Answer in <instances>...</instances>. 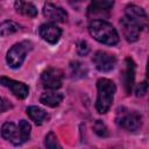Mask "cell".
<instances>
[{
    "label": "cell",
    "instance_id": "1",
    "mask_svg": "<svg viewBox=\"0 0 149 149\" xmlns=\"http://www.w3.org/2000/svg\"><path fill=\"white\" fill-rule=\"evenodd\" d=\"M88 31L94 40L102 44L114 45L119 42V34L116 29L107 21L93 20L88 24Z\"/></svg>",
    "mask_w": 149,
    "mask_h": 149
},
{
    "label": "cell",
    "instance_id": "2",
    "mask_svg": "<svg viewBox=\"0 0 149 149\" xmlns=\"http://www.w3.org/2000/svg\"><path fill=\"white\" fill-rule=\"evenodd\" d=\"M115 84L107 79V78H101L97 81V101H95V108L98 113L105 114L108 112V109L112 106L113 99H114V93H115Z\"/></svg>",
    "mask_w": 149,
    "mask_h": 149
},
{
    "label": "cell",
    "instance_id": "3",
    "mask_svg": "<svg viewBox=\"0 0 149 149\" xmlns=\"http://www.w3.org/2000/svg\"><path fill=\"white\" fill-rule=\"evenodd\" d=\"M116 123L128 132H135L142 126V116L135 111L121 108L116 116Z\"/></svg>",
    "mask_w": 149,
    "mask_h": 149
},
{
    "label": "cell",
    "instance_id": "4",
    "mask_svg": "<svg viewBox=\"0 0 149 149\" xmlns=\"http://www.w3.org/2000/svg\"><path fill=\"white\" fill-rule=\"evenodd\" d=\"M63 71L56 68H48L44 70L41 74V81L42 85L50 90H56L62 86L63 81Z\"/></svg>",
    "mask_w": 149,
    "mask_h": 149
},
{
    "label": "cell",
    "instance_id": "5",
    "mask_svg": "<svg viewBox=\"0 0 149 149\" xmlns=\"http://www.w3.org/2000/svg\"><path fill=\"white\" fill-rule=\"evenodd\" d=\"M26 55H27V47L24 45V43H16L8 50L6 61L10 68L16 69L22 65Z\"/></svg>",
    "mask_w": 149,
    "mask_h": 149
},
{
    "label": "cell",
    "instance_id": "6",
    "mask_svg": "<svg viewBox=\"0 0 149 149\" xmlns=\"http://www.w3.org/2000/svg\"><path fill=\"white\" fill-rule=\"evenodd\" d=\"M92 61H93L95 68L101 72H108V71L113 70L115 66V63H116V59L113 55H111L106 51H102V50L97 51L94 54Z\"/></svg>",
    "mask_w": 149,
    "mask_h": 149
},
{
    "label": "cell",
    "instance_id": "7",
    "mask_svg": "<svg viewBox=\"0 0 149 149\" xmlns=\"http://www.w3.org/2000/svg\"><path fill=\"white\" fill-rule=\"evenodd\" d=\"M120 24L122 28L123 36L128 42L133 43V42H136L139 40L141 28L137 26L136 22H134L132 19H129L127 15H125L120 19Z\"/></svg>",
    "mask_w": 149,
    "mask_h": 149
},
{
    "label": "cell",
    "instance_id": "8",
    "mask_svg": "<svg viewBox=\"0 0 149 149\" xmlns=\"http://www.w3.org/2000/svg\"><path fill=\"white\" fill-rule=\"evenodd\" d=\"M0 84L10 90V92L19 99H24L29 94V88L24 83L14 80L8 77H0Z\"/></svg>",
    "mask_w": 149,
    "mask_h": 149
},
{
    "label": "cell",
    "instance_id": "9",
    "mask_svg": "<svg viewBox=\"0 0 149 149\" xmlns=\"http://www.w3.org/2000/svg\"><path fill=\"white\" fill-rule=\"evenodd\" d=\"M38 34L44 41H47L51 44H55L61 38L62 29L54 23H44L40 27Z\"/></svg>",
    "mask_w": 149,
    "mask_h": 149
},
{
    "label": "cell",
    "instance_id": "10",
    "mask_svg": "<svg viewBox=\"0 0 149 149\" xmlns=\"http://www.w3.org/2000/svg\"><path fill=\"white\" fill-rule=\"evenodd\" d=\"M43 14L47 19L55 22H64L68 19V13L65 12V9L52 2H47L44 5Z\"/></svg>",
    "mask_w": 149,
    "mask_h": 149
},
{
    "label": "cell",
    "instance_id": "11",
    "mask_svg": "<svg viewBox=\"0 0 149 149\" xmlns=\"http://www.w3.org/2000/svg\"><path fill=\"white\" fill-rule=\"evenodd\" d=\"M126 15L129 19H132L134 22H136L141 29L148 26V16L144 9H142L136 5H128L126 7Z\"/></svg>",
    "mask_w": 149,
    "mask_h": 149
},
{
    "label": "cell",
    "instance_id": "12",
    "mask_svg": "<svg viewBox=\"0 0 149 149\" xmlns=\"http://www.w3.org/2000/svg\"><path fill=\"white\" fill-rule=\"evenodd\" d=\"M121 78H122L125 91L127 93H130L134 85V79H135V64L130 58L126 59V69L122 72Z\"/></svg>",
    "mask_w": 149,
    "mask_h": 149
},
{
    "label": "cell",
    "instance_id": "13",
    "mask_svg": "<svg viewBox=\"0 0 149 149\" xmlns=\"http://www.w3.org/2000/svg\"><path fill=\"white\" fill-rule=\"evenodd\" d=\"M1 135L5 140L12 142L13 144L15 146H19L21 144L20 142V137H19V130H17V127L13 123V122H5L1 127Z\"/></svg>",
    "mask_w": 149,
    "mask_h": 149
},
{
    "label": "cell",
    "instance_id": "14",
    "mask_svg": "<svg viewBox=\"0 0 149 149\" xmlns=\"http://www.w3.org/2000/svg\"><path fill=\"white\" fill-rule=\"evenodd\" d=\"M114 5V0H91L88 13L93 15H101L104 12L109 10Z\"/></svg>",
    "mask_w": 149,
    "mask_h": 149
},
{
    "label": "cell",
    "instance_id": "15",
    "mask_svg": "<svg viewBox=\"0 0 149 149\" xmlns=\"http://www.w3.org/2000/svg\"><path fill=\"white\" fill-rule=\"evenodd\" d=\"M14 7L17 13L28 16V17H35L37 15V9L31 2H27L24 0H16L14 3Z\"/></svg>",
    "mask_w": 149,
    "mask_h": 149
},
{
    "label": "cell",
    "instance_id": "16",
    "mask_svg": "<svg viewBox=\"0 0 149 149\" xmlns=\"http://www.w3.org/2000/svg\"><path fill=\"white\" fill-rule=\"evenodd\" d=\"M64 95L59 92H55V91H51V92H45L41 95L40 98V101L45 105V106H49V107H56L58 106L62 100H63Z\"/></svg>",
    "mask_w": 149,
    "mask_h": 149
},
{
    "label": "cell",
    "instance_id": "17",
    "mask_svg": "<svg viewBox=\"0 0 149 149\" xmlns=\"http://www.w3.org/2000/svg\"><path fill=\"white\" fill-rule=\"evenodd\" d=\"M27 114L30 118V120L34 121L36 125H42V122L47 118V112H44L42 108L37 106H29L27 108Z\"/></svg>",
    "mask_w": 149,
    "mask_h": 149
},
{
    "label": "cell",
    "instance_id": "18",
    "mask_svg": "<svg viewBox=\"0 0 149 149\" xmlns=\"http://www.w3.org/2000/svg\"><path fill=\"white\" fill-rule=\"evenodd\" d=\"M19 29H20V26L12 20H6L0 23V35L1 36L12 35V34L19 31Z\"/></svg>",
    "mask_w": 149,
    "mask_h": 149
},
{
    "label": "cell",
    "instance_id": "19",
    "mask_svg": "<svg viewBox=\"0 0 149 149\" xmlns=\"http://www.w3.org/2000/svg\"><path fill=\"white\" fill-rule=\"evenodd\" d=\"M17 130H19V137H20L21 144L23 142H27L29 140V137H30V130H31V127H30L29 122L26 121V120H21L19 122Z\"/></svg>",
    "mask_w": 149,
    "mask_h": 149
},
{
    "label": "cell",
    "instance_id": "20",
    "mask_svg": "<svg viewBox=\"0 0 149 149\" xmlns=\"http://www.w3.org/2000/svg\"><path fill=\"white\" fill-rule=\"evenodd\" d=\"M70 71H71V74L72 77L74 78H81V77H85L86 76V72H87V69L80 63V62H72L71 65H70Z\"/></svg>",
    "mask_w": 149,
    "mask_h": 149
},
{
    "label": "cell",
    "instance_id": "21",
    "mask_svg": "<svg viewBox=\"0 0 149 149\" xmlns=\"http://www.w3.org/2000/svg\"><path fill=\"white\" fill-rule=\"evenodd\" d=\"M93 130L94 133L100 136V137H106L108 136V129L106 127V125L101 121V120H97L94 123H93Z\"/></svg>",
    "mask_w": 149,
    "mask_h": 149
},
{
    "label": "cell",
    "instance_id": "22",
    "mask_svg": "<svg viewBox=\"0 0 149 149\" xmlns=\"http://www.w3.org/2000/svg\"><path fill=\"white\" fill-rule=\"evenodd\" d=\"M45 146H47V148H49V149L61 148V146H59V143H58V140H57L55 133L50 132V133L45 136Z\"/></svg>",
    "mask_w": 149,
    "mask_h": 149
},
{
    "label": "cell",
    "instance_id": "23",
    "mask_svg": "<svg viewBox=\"0 0 149 149\" xmlns=\"http://www.w3.org/2000/svg\"><path fill=\"white\" fill-rule=\"evenodd\" d=\"M77 51L80 56H85L88 54L90 51V45L86 41H79L78 44H77Z\"/></svg>",
    "mask_w": 149,
    "mask_h": 149
},
{
    "label": "cell",
    "instance_id": "24",
    "mask_svg": "<svg viewBox=\"0 0 149 149\" xmlns=\"http://www.w3.org/2000/svg\"><path fill=\"white\" fill-rule=\"evenodd\" d=\"M147 90H148V84H147V80H143L142 83L137 84L136 88H135V94L136 97H142L147 93Z\"/></svg>",
    "mask_w": 149,
    "mask_h": 149
},
{
    "label": "cell",
    "instance_id": "25",
    "mask_svg": "<svg viewBox=\"0 0 149 149\" xmlns=\"http://www.w3.org/2000/svg\"><path fill=\"white\" fill-rule=\"evenodd\" d=\"M7 104H6V101L0 97V113H2V112H5L6 109H7Z\"/></svg>",
    "mask_w": 149,
    "mask_h": 149
}]
</instances>
